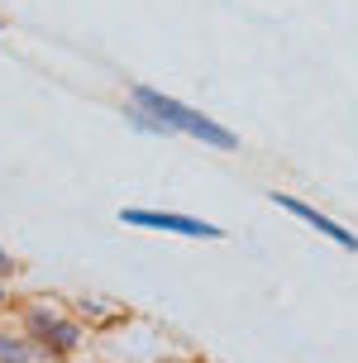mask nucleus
<instances>
[{"mask_svg":"<svg viewBox=\"0 0 358 363\" xmlns=\"http://www.w3.org/2000/svg\"><path fill=\"white\" fill-rule=\"evenodd\" d=\"M129 101H134L143 115H153L167 134H186V139H196V144L215 148V153H234V148H239V134H234V129L215 125L211 115L191 110L186 101H177V96H167V91H158V86H134Z\"/></svg>","mask_w":358,"mask_h":363,"instance_id":"1","label":"nucleus"},{"mask_svg":"<svg viewBox=\"0 0 358 363\" xmlns=\"http://www.w3.org/2000/svg\"><path fill=\"white\" fill-rule=\"evenodd\" d=\"M120 225L153 230V235H181V239H225V230L211 225V220L177 216V211H148V206H125V211H120Z\"/></svg>","mask_w":358,"mask_h":363,"instance_id":"2","label":"nucleus"},{"mask_svg":"<svg viewBox=\"0 0 358 363\" xmlns=\"http://www.w3.org/2000/svg\"><path fill=\"white\" fill-rule=\"evenodd\" d=\"M272 206H282L286 216H296L301 225H311L315 235H325L330 244H340V249H349V254H358V235L349 230V225H340V220H330L325 211H315L311 201H301V196H286V191H272Z\"/></svg>","mask_w":358,"mask_h":363,"instance_id":"3","label":"nucleus"},{"mask_svg":"<svg viewBox=\"0 0 358 363\" xmlns=\"http://www.w3.org/2000/svg\"><path fill=\"white\" fill-rule=\"evenodd\" d=\"M82 340H86L82 320H72V315H53V325L34 340V349H38V359H62V354H77Z\"/></svg>","mask_w":358,"mask_h":363,"instance_id":"4","label":"nucleus"},{"mask_svg":"<svg viewBox=\"0 0 358 363\" xmlns=\"http://www.w3.org/2000/svg\"><path fill=\"white\" fill-rule=\"evenodd\" d=\"M0 363H38V349L24 335H5L0 330Z\"/></svg>","mask_w":358,"mask_h":363,"instance_id":"5","label":"nucleus"},{"mask_svg":"<svg viewBox=\"0 0 358 363\" xmlns=\"http://www.w3.org/2000/svg\"><path fill=\"white\" fill-rule=\"evenodd\" d=\"M125 120H129V125H134V129H139V134H158V139H167V129H162L158 120H153V115H143V110L134 106V101H129V106H125Z\"/></svg>","mask_w":358,"mask_h":363,"instance_id":"6","label":"nucleus"},{"mask_svg":"<svg viewBox=\"0 0 358 363\" xmlns=\"http://www.w3.org/2000/svg\"><path fill=\"white\" fill-rule=\"evenodd\" d=\"M82 315H91V320H106L110 311L101 306V301H96V296H86V301H82Z\"/></svg>","mask_w":358,"mask_h":363,"instance_id":"7","label":"nucleus"},{"mask_svg":"<svg viewBox=\"0 0 358 363\" xmlns=\"http://www.w3.org/2000/svg\"><path fill=\"white\" fill-rule=\"evenodd\" d=\"M15 268V263H10V254H5V249H0V277H5V272Z\"/></svg>","mask_w":358,"mask_h":363,"instance_id":"8","label":"nucleus"},{"mask_svg":"<svg viewBox=\"0 0 358 363\" xmlns=\"http://www.w3.org/2000/svg\"><path fill=\"white\" fill-rule=\"evenodd\" d=\"M5 301H10V291H5V282H0V311H5Z\"/></svg>","mask_w":358,"mask_h":363,"instance_id":"9","label":"nucleus"},{"mask_svg":"<svg viewBox=\"0 0 358 363\" xmlns=\"http://www.w3.org/2000/svg\"><path fill=\"white\" fill-rule=\"evenodd\" d=\"M0 29H5V24H0Z\"/></svg>","mask_w":358,"mask_h":363,"instance_id":"10","label":"nucleus"}]
</instances>
